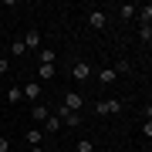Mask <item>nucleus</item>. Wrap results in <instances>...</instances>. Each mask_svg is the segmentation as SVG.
<instances>
[{
  "label": "nucleus",
  "mask_w": 152,
  "mask_h": 152,
  "mask_svg": "<svg viewBox=\"0 0 152 152\" xmlns=\"http://www.w3.org/2000/svg\"><path fill=\"white\" fill-rule=\"evenodd\" d=\"M122 108H125L122 98H105V102H98V105H95V115H118Z\"/></svg>",
  "instance_id": "obj_1"
},
{
  "label": "nucleus",
  "mask_w": 152,
  "mask_h": 152,
  "mask_svg": "<svg viewBox=\"0 0 152 152\" xmlns=\"http://www.w3.org/2000/svg\"><path fill=\"white\" fill-rule=\"evenodd\" d=\"M88 27L91 31H105L108 27V14L105 10H88Z\"/></svg>",
  "instance_id": "obj_2"
},
{
  "label": "nucleus",
  "mask_w": 152,
  "mask_h": 152,
  "mask_svg": "<svg viewBox=\"0 0 152 152\" xmlns=\"http://www.w3.org/2000/svg\"><path fill=\"white\" fill-rule=\"evenodd\" d=\"M61 108H68V112H81V108H85V98L78 95V91H64V102H61Z\"/></svg>",
  "instance_id": "obj_3"
},
{
  "label": "nucleus",
  "mask_w": 152,
  "mask_h": 152,
  "mask_svg": "<svg viewBox=\"0 0 152 152\" xmlns=\"http://www.w3.org/2000/svg\"><path fill=\"white\" fill-rule=\"evenodd\" d=\"M20 95H24V102L37 105V98H41V81H27V85H20Z\"/></svg>",
  "instance_id": "obj_4"
},
{
  "label": "nucleus",
  "mask_w": 152,
  "mask_h": 152,
  "mask_svg": "<svg viewBox=\"0 0 152 152\" xmlns=\"http://www.w3.org/2000/svg\"><path fill=\"white\" fill-rule=\"evenodd\" d=\"M71 78H75V81H88V78H91V64H88V61H75Z\"/></svg>",
  "instance_id": "obj_5"
},
{
  "label": "nucleus",
  "mask_w": 152,
  "mask_h": 152,
  "mask_svg": "<svg viewBox=\"0 0 152 152\" xmlns=\"http://www.w3.org/2000/svg\"><path fill=\"white\" fill-rule=\"evenodd\" d=\"M61 122H64V129H78L85 118H81V112H68V108H61V115H58Z\"/></svg>",
  "instance_id": "obj_6"
},
{
  "label": "nucleus",
  "mask_w": 152,
  "mask_h": 152,
  "mask_svg": "<svg viewBox=\"0 0 152 152\" xmlns=\"http://www.w3.org/2000/svg\"><path fill=\"white\" fill-rule=\"evenodd\" d=\"M20 41H24V48H27V51H41V31H37V27H31Z\"/></svg>",
  "instance_id": "obj_7"
},
{
  "label": "nucleus",
  "mask_w": 152,
  "mask_h": 152,
  "mask_svg": "<svg viewBox=\"0 0 152 152\" xmlns=\"http://www.w3.org/2000/svg\"><path fill=\"white\" fill-rule=\"evenodd\" d=\"M135 17H139L142 27H152V4H142L139 10H135Z\"/></svg>",
  "instance_id": "obj_8"
},
{
  "label": "nucleus",
  "mask_w": 152,
  "mask_h": 152,
  "mask_svg": "<svg viewBox=\"0 0 152 152\" xmlns=\"http://www.w3.org/2000/svg\"><path fill=\"white\" fill-rule=\"evenodd\" d=\"M95 78H98V85H105V88H108V85H115V78H118V75H115L112 68H102Z\"/></svg>",
  "instance_id": "obj_9"
},
{
  "label": "nucleus",
  "mask_w": 152,
  "mask_h": 152,
  "mask_svg": "<svg viewBox=\"0 0 152 152\" xmlns=\"http://www.w3.org/2000/svg\"><path fill=\"white\" fill-rule=\"evenodd\" d=\"M48 115H51V108H48V105H44V102H37V105H31V118H37V122H44V118H48Z\"/></svg>",
  "instance_id": "obj_10"
},
{
  "label": "nucleus",
  "mask_w": 152,
  "mask_h": 152,
  "mask_svg": "<svg viewBox=\"0 0 152 152\" xmlns=\"http://www.w3.org/2000/svg\"><path fill=\"white\" fill-rule=\"evenodd\" d=\"M24 139H27V145H44V132H41V129H27Z\"/></svg>",
  "instance_id": "obj_11"
},
{
  "label": "nucleus",
  "mask_w": 152,
  "mask_h": 152,
  "mask_svg": "<svg viewBox=\"0 0 152 152\" xmlns=\"http://www.w3.org/2000/svg\"><path fill=\"white\" fill-rule=\"evenodd\" d=\"M41 125H44V132H48V135H54V132L61 129V118H54V115H48V118H44Z\"/></svg>",
  "instance_id": "obj_12"
},
{
  "label": "nucleus",
  "mask_w": 152,
  "mask_h": 152,
  "mask_svg": "<svg viewBox=\"0 0 152 152\" xmlns=\"http://www.w3.org/2000/svg\"><path fill=\"white\" fill-rule=\"evenodd\" d=\"M54 58H58V54H54L51 48H41V51H37V61H41V64H54Z\"/></svg>",
  "instance_id": "obj_13"
},
{
  "label": "nucleus",
  "mask_w": 152,
  "mask_h": 152,
  "mask_svg": "<svg viewBox=\"0 0 152 152\" xmlns=\"http://www.w3.org/2000/svg\"><path fill=\"white\" fill-rule=\"evenodd\" d=\"M10 54H14V58H24V54H27V48H24V41H20V37H14V41H10Z\"/></svg>",
  "instance_id": "obj_14"
},
{
  "label": "nucleus",
  "mask_w": 152,
  "mask_h": 152,
  "mask_svg": "<svg viewBox=\"0 0 152 152\" xmlns=\"http://www.w3.org/2000/svg\"><path fill=\"white\" fill-rule=\"evenodd\" d=\"M37 78L41 81H51L54 78V64H37Z\"/></svg>",
  "instance_id": "obj_15"
},
{
  "label": "nucleus",
  "mask_w": 152,
  "mask_h": 152,
  "mask_svg": "<svg viewBox=\"0 0 152 152\" xmlns=\"http://www.w3.org/2000/svg\"><path fill=\"white\" fill-rule=\"evenodd\" d=\"M20 102H24L20 88H14V85H10V91H7V105H20Z\"/></svg>",
  "instance_id": "obj_16"
},
{
  "label": "nucleus",
  "mask_w": 152,
  "mask_h": 152,
  "mask_svg": "<svg viewBox=\"0 0 152 152\" xmlns=\"http://www.w3.org/2000/svg\"><path fill=\"white\" fill-rule=\"evenodd\" d=\"M135 10H139V4H122V7H118L122 17H135Z\"/></svg>",
  "instance_id": "obj_17"
},
{
  "label": "nucleus",
  "mask_w": 152,
  "mask_h": 152,
  "mask_svg": "<svg viewBox=\"0 0 152 152\" xmlns=\"http://www.w3.org/2000/svg\"><path fill=\"white\" fill-rule=\"evenodd\" d=\"M112 71H115V75H129L132 64H129V61H118V64H112Z\"/></svg>",
  "instance_id": "obj_18"
},
{
  "label": "nucleus",
  "mask_w": 152,
  "mask_h": 152,
  "mask_svg": "<svg viewBox=\"0 0 152 152\" xmlns=\"http://www.w3.org/2000/svg\"><path fill=\"white\" fill-rule=\"evenodd\" d=\"M139 37H142V44L149 48V44H152V27H139Z\"/></svg>",
  "instance_id": "obj_19"
},
{
  "label": "nucleus",
  "mask_w": 152,
  "mask_h": 152,
  "mask_svg": "<svg viewBox=\"0 0 152 152\" xmlns=\"http://www.w3.org/2000/svg\"><path fill=\"white\" fill-rule=\"evenodd\" d=\"M75 152H95V145H91V142H88V139H81V142H75Z\"/></svg>",
  "instance_id": "obj_20"
},
{
  "label": "nucleus",
  "mask_w": 152,
  "mask_h": 152,
  "mask_svg": "<svg viewBox=\"0 0 152 152\" xmlns=\"http://www.w3.org/2000/svg\"><path fill=\"white\" fill-rule=\"evenodd\" d=\"M7 71H10V61H7V58H0V78H4Z\"/></svg>",
  "instance_id": "obj_21"
},
{
  "label": "nucleus",
  "mask_w": 152,
  "mask_h": 152,
  "mask_svg": "<svg viewBox=\"0 0 152 152\" xmlns=\"http://www.w3.org/2000/svg\"><path fill=\"white\" fill-rule=\"evenodd\" d=\"M0 152H10V139L7 135H0Z\"/></svg>",
  "instance_id": "obj_22"
},
{
  "label": "nucleus",
  "mask_w": 152,
  "mask_h": 152,
  "mask_svg": "<svg viewBox=\"0 0 152 152\" xmlns=\"http://www.w3.org/2000/svg\"><path fill=\"white\" fill-rule=\"evenodd\" d=\"M31 152H48V149H44V145H31Z\"/></svg>",
  "instance_id": "obj_23"
}]
</instances>
